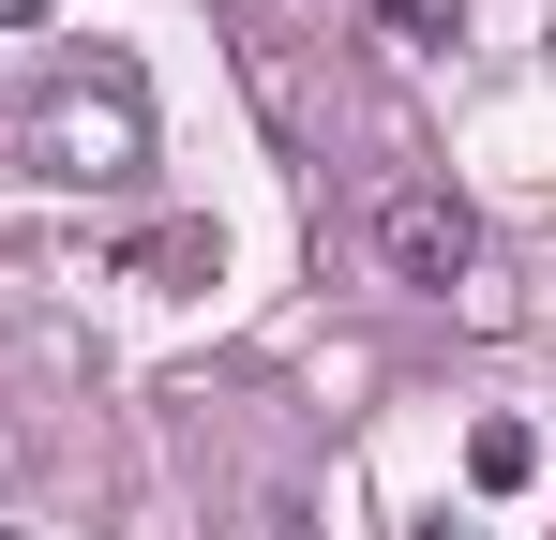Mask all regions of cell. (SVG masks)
<instances>
[{"instance_id": "6da1fadb", "label": "cell", "mask_w": 556, "mask_h": 540, "mask_svg": "<svg viewBox=\"0 0 556 540\" xmlns=\"http://www.w3.org/2000/svg\"><path fill=\"white\" fill-rule=\"evenodd\" d=\"M376 256L406 270V285H466L481 270V210H466L452 180H406V195H376Z\"/></svg>"}, {"instance_id": "7a4b0ae2", "label": "cell", "mask_w": 556, "mask_h": 540, "mask_svg": "<svg viewBox=\"0 0 556 540\" xmlns=\"http://www.w3.org/2000/svg\"><path fill=\"white\" fill-rule=\"evenodd\" d=\"M527 465H542L527 421H481V436H466V480H481V496H527Z\"/></svg>"}, {"instance_id": "3957f363", "label": "cell", "mask_w": 556, "mask_h": 540, "mask_svg": "<svg viewBox=\"0 0 556 540\" xmlns=\"http://www.w3.org/2000/svg\"><path fill=\"white\" fill-rule=\"evenodd\" d=\"M376 30H406V46H452V30H466V0H376Z\"/></svg>"}]
</instances>
